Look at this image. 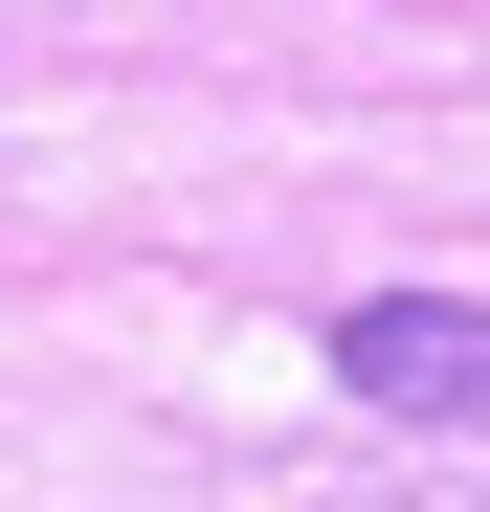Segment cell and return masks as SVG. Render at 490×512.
Listing matches in <instances>:
<instances>
[{"mask_svg": "<svg viewBox=\"0 0 490 512\" xmlns=\"http://www.w3.org/2000/svg\"><path fill=\"white\" fill-rule=\"evenodd\" d=\"M335 379H357L379 423H490V312H468V290H357V312H335Z\"/></svg>", "mask_w": 490, "mask_h": 512, "instance_id": "1", "label": "cell"}]
</instances>
